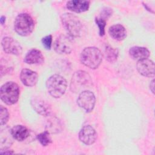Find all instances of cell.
I'll return each mask as SVG.
<instances>
[{"label":"cell","mask_w":155,"mask_h":155,"mask_svg":"<svg viewBox=\"0 0 155 155\" xmlns=\"http://www.w3.org/2000/svg\"><path fill=\"white\" fill-rule=\"evenodd\" d=\"M11 131L15 140L19 142L27 139L30 135L29 130L26 127L22 125H15L11 129Z\"/></svg>","instance_id":"2e32d148"},{"label":"cell","mask_w":155,"mask_h":155,"mask_svg":"<svg viewBox=\"0 0 155 155\" xmlns=\"http://www.w3.org/2000/svg\"><path fill=\"white\" fill-rule=\"evenodd\" d=\"M20 79L22 84L27 87L35 85L38 81V74L30 69H22L20 74Z\"/></svg>","instance_id":"4fadbf2b"},{"label":"cell","mask_w":155,"mask_h":155,"mask_svg":"<svg viewBox=\"0 0 155 155\" xmlns=\"http://www.w3.org/2000/svg\"><path fill=\"white\" fill-rule=\"evenodd\" d=\"M112 15V9L108 7H105L101 12V16L100 18L106 20Z\"/></svg>","instance_id":"484cf974"},{"label":"cell","mask_w":155,"mask_h":155,"mask_svg":"<svg viewBox=\"0 0 155 155\" xmlns=\"http://www.w3.org/2000/svg\"><path fill=\"white\" fill-rule=\"evenodd\" d=\"M19 87L14 82H7L1 87V99L7 105H10L16 104L19 99Z\"/></svg>","instance_id":"5b68a950"},{"label":"cell","mask_w":155,"mask_h":155,"mask_svg":"<svg viewBox=\"0 0 155 155\" xmlns=\"http://www.w3.org/2000/svg\"><path fill=\"white\" fill-rule=\"evenodd\" d=\"M136 68L141 75L148 78H154L155 74L154 63L151 59L147 58L138 61Z\"/></svg>","instance_id":"30bf717a"},{"label":"cell","mask_w":155,"mask_h":155,"mask_svg":"<svg viewBox=\"0 0 155 155\" xmlns=\"http://www.w3.org/2000/svg\"><path fill=\"white\" fill-rule=\"evenodd\" d=\"M119 50L117 48H113L109 45L105 48V56L106 59L110 63L114 62L118 57Z\"/></svg>","instance_id":"44dd1931"},{"label":"cell","mask_w":155,"mask_h":155,"mask_svg":"<svg viewBox=\"0 0 155 155\" xmlns=\"http://www.w3.org/2000/svg\"><path fill=\"white\" fill-rule=\"evenodd\" d=\"M42 45L46 50H50L52 45V36L47 35L44 37L41 40Z\"/></svg>","instance_id":"d4e9b609"},{"label":"cell","mask_w":155,"mask_h":155,"mask_svg":"<svg viewBox=\"0 0 155 155\" xmlns=\"http://www.w3.org/2000/svg\"><path fill=\"white\" fill-rule=\"evenodd\" d=\"M61 124L56 117H52L48 120L45 128L50 133H57L61 131Z\"/></svg>","instance_id":"ffe728a7"},{"label":"cell","mask_w":155,"mask_h":155,"mask_svg":"<svg viewBox=\"0 0 155 155\" xmlns=\"http://www.w3.org/2000/svg\"><path fill=\"white\" fill-rule=\"evenodd\" d=\"M102 54L101 50L94 47L85 48L81 54V61L85 66L91 68H97L102 62Z\"/></svg>","instance_id":"6da1fadb"},{"label":"cell","mask_w":155,"mask_h":155,"mask_svg":"<svg viewBox=\"0 0 155 155\" xmlns=\"http://www.w3.org/2000/svg\"><path fill=\"white\" fill-rule=\"evenodd\" d=\"M95 22L99 28V36H103L105 35V27L106 25V20L100 17L95 18Z\"/></svg>","instance_id":"603a6c76"},{"label":"cell","mask_w":155,"mask_h":155,"mask_svg":"<svg viewBox=\"0 0 155 155\" xmlns=\"http://www.w3.org/2000/svg\"><path fill=\"white\" fill-rule=\"evenodd\" d=\"M37 139L38 141L40 142V143L44 147L48 145L52 142L50 136V133L47 131H45L38 134Z\"/></svg>","instance_id":"7402d4cb"},{"label":"cell","mask_w":155,"mask_h":155,"mask_svg":"<svg viewBox=\"0 0 155 155\" xmlns=\"http://www.w3.org/2000/svg\"><path fill=\"white\" fill-rule=\"evenodd\" d=\"M128 52L131 58L137 61L147 59L150 54V51L147 48L139 46L131 47Z\"/></svg>","instance_id":"e0dca14e"},{"label":"cell","mask_w":155,"mask_h":155,"mask_svg":"<svg viewBox=\"0 0 155 155\" xmlns=\"http://www.w3.org/2000/svg\"><path fill=\"white\" fill-rule=\"evenodd\" d=\"M62 25L69 36L71 38L79 37L82 33V24L74 15L70 13H65L61 16Z\"/></svg>","instance_id":"7a4b0ae2"},{"label":"cell","mask_w":155,"mask_h":155,"mask_svg":"<svg viewBox=\"0 0 155 155\" xmlns=\"http://www.w3.org/2000/svg\"><path fill=\"white\" fill-rule=\"evenodd\" d=\"M150 89L151 91L154 94V79H153L150 84Z\"/></svg>","instance_id":"83f0119b"},{"label":"cell","mask_w":155,"mask_h":155,"mask_svg":"<svg viewBox=\"0 0 155 155\" xmlns=\"http://www.w3.org/2000/svg\"><path fill=\"white\" fill-rule=\"evenodd\" d=\"M24 62L28 64H41L44 61V58L42 52L36 48L30 50L25 54Z\"/></svg>","instance_id":"9a60e30c"},{"label":"cell","mask_w":155,"mask_h":155,"mask_svg":"<svg viewBox=\"0 0 155 155\" xmlns=\"http://www.w3.org/2000/svg\"><path fill=\"white\" fill-rule=\"evenodd\" d=\"M31 105L32 106L33 110L39 114L47 116L50 115L51 108V105L47 101L37 97H33L31 99Z\"/></svg>","instance_id":"7c38bea8"},{"label":"cell","mask_w":155,"mask_h":155,"mask_svg":"<svg viewBox=\"0 0 155 155\" xmlns=\"http://www.w3.org/2000/svg\"><path fill=\"white\" fill-rule=\"evenodd\" d=\"M0 116H1V125H5L9 119V113L8 110L3 106L0 107Z\"/></svg>","instance_id":"cb8c5ba5"},{"label":"cell","mask_w":155,"mask_h":155,"mask_svg":"<svg viewBox=\"0 0 155 155\" xmlns=\"http://www.w3.org/2000/svg\"><path fill=\"white\" fill-rule=\"evenodd\" d=\"M90 2L85 0H72L69 1L66 4L68 10L75 12L82 13L86 12L90 7Z\"/></svg>","instance_id":"5bb4252c"},{"label":"cell","mask_w":155,"mask_h":155,"mask_svg":"<svg viewBox=\"0 0 155 155\" xmlns=\"http://www.w3.org/2000/svg\"><path fill=\"white\" fill-rule=\"evenodd\" d=\"M5 22V17L4 16H2L0 19V22L2 25H3Z\"/></svg>","instance_id":"f1b7e54d"},{"label":"cell","mask_w":155,"mask_h":155,"mask_svg":"<svg viewBox=\"0 0 155 155\" xmlns=\"http://www.w3.org/2000/svg\"><path fill=\"white\" fill-rule=\"evenodd\" d=\"M95 103L96 97L94 93L87 90L81 92L77 99L79 107L86 113H90L93 110Z\"/></svg>","instance_id":"52a82bcc"},{"label":"cell","mask_w":155,"mask_h":155,"mask_svg":"<svg viewBox=\"0 0 155 155\" xmlns=\"http://www.w3.org/2000/svg\"><path fill=\"white\" fill-rule=\"evenodd\" d=\"M0 153L2 154H13L14 152L12 150H8V148H4V149H1Z\"/></svg>","instance_id":"4316f807"},{"label":"cell","mask_w":155,"mask_h":155,"mask_svg":"<svg viewBox=\"0 0 155 155\" xmlns=\"http://www.w3.org/2000/svg\"><path fill=\"white\" fill-rule=\"evenodd\" d=\"M92 85V80L90 74L84 70L76 71L72 76L70 83V90L73 93H78L87 90Z\"/></svg>","instance_id":"277c9868"},{"label":"cell","mask_w":155,"mask_h":155,"mask_svg":"<svg viewBox=\"0 0 155 155\" xmlns=\"http://www.w3.org/2000/svg\"><path fill=\"white\" fill-rule=\"evenodd\" d=\"M35 24L32 18L27 13L18 15L14 22V29L20 36H27L30 35L33 29Z\"/></svg>","instance_id":"8992f818"},{"label":"cell","mask_w":155,"mask_h":155,"mask_svg":"<svg viewBox=\"0 0 155 155\" xmlns=\"http://www.w3.org/2000/svg\"><path fill=\"white\" fill-rule=\"evenodd\" d=\"M1 137V149L8 148L13 143L15 139L13 138L11 129L6 127L3 129H1L0 133Z\"/></svg>","instance_id":"d6986e66"},{"label":"cell","mask_w":155,"mask_h":155,"mask_svg":"<svg viewBox=\"0 0 155 155\" xmlns=\"http://www.w3.org/2000/svg\"><path fill=\"white\" fill-rule=\"evenodd\" d=\"M1 45L3 50L7 54L18 56L22 52V48L19 42L11 37L3 38L1 41Z\"/></svg>","instance_id":"9c48e42d"},{"label":"cell","mask_w":155,"mask_h":155,"mask_svg":"<svg viewBox=\"0 0 155 155\" xmlns=\"http://www.w3.org/2000/svg\"><path fill=\"white\" fill-rule=\"evenodd\" d=\"M46 87L48 93L53 97L59 98L65 93L67 82L63 76L55 74L48 78L46 81Z\"/></svg>","instance_id":"3957f363"},{"label":"cell","mask_w":155,"mask_h":155,"mask_svg":"<svg viewBox=\"0 0 155 155\" xmlns=\"http://www.w3.org/2000/svg\"><path fill=\"white\" fill-rule=\"evenodd\" d=\"M79 140L85 145H89L94 143L97 139V133L91 125L84 126L79 133Z\"/></svg>","instance_id":"8fae6325"},{"label":"cell","mask_w":155,"mask_h":155,"mask_svg":"<svg viewBox=\"0 0 155 155\" xmlns=\"http://www.w3.org/2000/svg\"><path fill=\"white\" fill-rule=\"evenodd\" d=\"M54 51L58 54H70L73 50V42L71 37L60 35L53 44Z\"/></svg>","instance_id":"ba28073f"},{"label":"cell","mask_w":155,"mask_h":155,"mask_svg":"<svg viewBox=\"0 0 155 155\" xmlns=\"http://www.w3.org/2000/svg\"><path fill=\"white\" fill-rule=\"evenodd\" d=\"M108 33L110 36L114 40L122 41L127 36V31L125 27L121 24H115L109 28Z\"/></svg>","instance_id":"ac0fdd59"}]
</instances>
